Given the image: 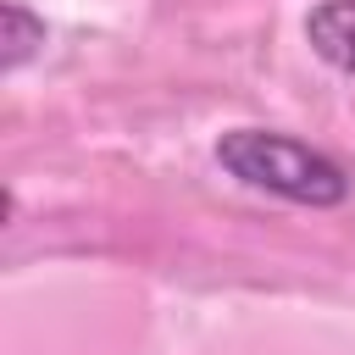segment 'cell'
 Segmentation results:
<instances>
[{"label": "cell", "mask_w": 355, "mask_h": 355, "mask_svg": "<svg viewBox=\"0 0 355 355\" xmlns=\"http://www.w3.org/2000/svg\"><path fill=\"white\" fill-rule=\"evenodd\" d=\"M216 166L227 178H239L244 189H261L288 205L333 211L349 200V172L327 150H316L294 133H277V128H227L216 139Z\"/></svg>", "instance_id": "obj_1"}, {"label": "cell", "mask_w": 355, "mask_h": 355, "mask_svg": "<svg viewBox=\"0 0 355 355\" xmlns=\"http://www.w3.org/2000/svg\"><path fill=\"white\" fill-rule=\"evenodd\" d=\"M305 44L333 67L355 78V0H322L305 17Z\"/></svg>", "instance_id": "obj_2"}, {"label": "cell", "mask_w": 355, "mask_h": 355, "mask_svg": "<svg viewBox=\"0 0 355 355\" xmlns=\"http://www.w3.org/2000/svg\"><path fill=\"white\" fill-rule=\"evenodd\" d=\"M39 50H44V17L28 11L22 0H6L0 6V72L28 67Z\"/></svg>", "instance_id": "obj_3"}]
</instances>
